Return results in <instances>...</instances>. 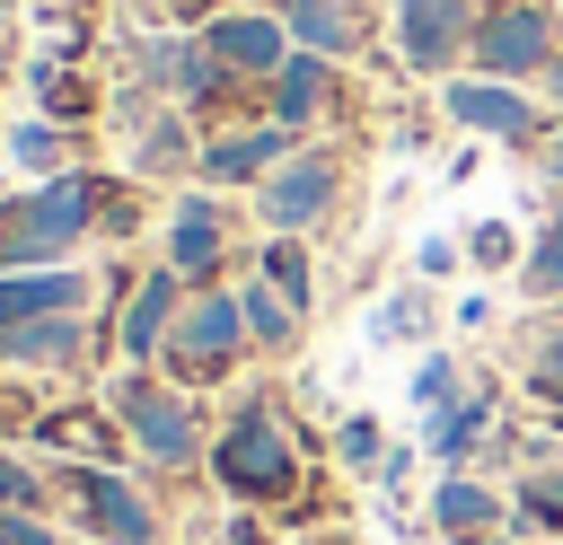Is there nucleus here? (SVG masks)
Wrapping results in <instances>:
<instances>
[{"instance_id":"f257e3e1","label":"nucleus","mask_w":563,"mask_h":545,"mask_svg":"<svg viewBox=\"0 0 563 545\" xmlns=\"http://www.w3.org/2000/svg\"><path fill=\"white\" fill-rule=\"evenodd\" d=\"M106 211V176H44L35 193H0V272H35V264H62Z\"/></svg>"},{"instance_id":"f03ea898","label":"nucleus","mask_w":563,"mask_h":545,"mask_svg":"<svg viewBox=\"0 0 563 545\" xmlns=\"http://www.w3.org/2000/svg\"><path fill=\"white\" fill-rule=\"evenodd\" d=\"M554 62H563V35H554V9L545 0L484 9V26H475V70L484 79H545Z\"/></svg>"},{"instance_id":"7ed1b4c3","label":"nucleus","mask_w":563,"mask_h":545,"mask_svg":"<svg viewBox=\"0 0 563 545\" xmlns=\"http://www.w3.org/2000/svg\"><path fill=\"white\" fill-rule=\"evenodd\" d=\"M211 475H220L238 501H282V492H290V475H299L290 431H282L273 413H238V422L211 440Z\"/></svg>"},{"instance_id":"20e7f679","label":"nucleus","mask_w":563,"mask_h":545,"mask_svg":"<svg viewBox=\"0 0 563 545\" xmlns=\"http://www.w3.org/2000/svg\"><path fill=\"white\" fill-rule=\"evenodd\" d=\"M246 343H255V334H246V299H238V290H194L158 360H176V378H220Z\"/></svg>"},{"instance_id":"39448f33","label":"nucleus","mask_w":563,"mask_h":545,"mask_svg":"<svg viewBox=\"0 0 563 545\" xmlns=\"http://www.w3.org/2000/svg\"><path fill=\"white\" fill-rule=\"evenodd\" d=\"M114 422L132 431V448H141L150 466H194V448H202V422H194V404H185L176 387L141 378V369L114 387Z\"/></svg>"},{"instance_id":"423d86ee","label":"nucleus","mask_w":563,"mask_h":545,"mask_svg":"<svg viewBox=\"0 0 563 545\" xmlns=\"http://www.w3.org/2000/svg\"><path fill=\"white\" fill-rule=\"evenodd\" d=\"M264 220H273V237H299V229H317L325 211H334V193H343V167H334V149H290L264 185Z\"/></svg>"},{"instance_id":"0eeeda50","label":"nucleus","mask_w":563,"mask_h":545,"mask_svg":"<svg viewBox=\"0 0 563 545\" xmlns=\"http://www.w3.org/2000/svg\"><path fill=\"white\" fill-rule=\"evenodd\" d=\"M484 0H396V53L413 70H457L475 53Z\"/></svg>"},{"instance_id":"6e6552de","label":"nucleus","mask_w":563,"mask_h":545,"mask_svg":"<svg viewBox=\"0 0 563 545\" xmlns=\"http://www.w3.org/2000/svg\"><path fill=\"white\" fill-rule=\"evenodd\" d=\"M202 44H211V62H229L238 79H273L299 44H290V26H282V9H211L202 26H194Z\"/></svg>"},{"instance_id":"1a4fd4ad","label":"nucleus","mask_w":563,"mask_h":545,"mask_svg":"<svg viewBox=\"0 0 563 545\" xmlns=\"http://www.w3.org/2000/svg\"><path fill=\"white\" fill-rule=\"evenodd\" d=\"M440 105H449V123H466L484 141H537L545 132V105H528L519 79H449Z\"/></svg>"},{"instance_id":"9d476101","label":"nucleus","mask_w":563,"mask_h":545,"mask_svg":"<svg viewBox=\"0 0 563 545\" xmlns=\"http://www.w3.org/2000/svg\"><path fill=\"white\" fill-rule=\"evenodd\" d=\"M176 316H185V272H141V290L123 299V325H114V343L132 352V360H158L167 352V334H176Z\"/></svg>"},{"instance_id":"9b49d317","label":"nucleus","mask_w":563,"mask_h":545,"mask_svg":"<svg viewBox=\"0 0 563 545\" xmlns=\"http://www.w3.org/2000/svg\"><path fill=\"white\" fill-rule=\"evenodd\" d=\"M70 501H79V519H88L97 536H114V545H150V501H141L114 466H79V475H70Z\"/></svg>"},{"instance_id":"f8f14e48","label":"nucleus","mask_w":563,"mask_h":545,"mask_svg":"<svg viewBox=\"0 0 563 545\" xmlns=\"http://www.w3.org/2000/svg\"><path fill=\"white\" fill-rule=\"evenodd\" d=\"M282 158H290V123L264 114V123H246V132H220V141L202 149V176H211V193H220V185H264Z\"/></svg>"},{"instance_id":"ddd939ff","label":"nucleus","mask_w":563,"mask_h":545,"mask_svg":"<svg viewBox=\"0 0 563 545\" xmlns=\"http://www.w3.org/2000/svg\"><path fill=\"white\" fill-rule=\"evenodd\" d=\"M70 308H88V272L79 264L0 272V325H35V316H70Z\"/></svg>"},{"instance_id":"4468645a","label":"nucleus","mask_w":563,"mask_h":545,"mask_svg":"<svg viewBox=\"0 0 563 545\" xmlns=\"http://www.w3.org/2000/svg\"><path fill=\"white\" fill-rule=\"evenodd\" d=\"M220 255H229V220H220V202H211V193H185V202H176V220H167V272L211 281V272H220Z\"/></svg>"},{"instance_id":"2eb2a0df","label":"nucleus","mask_w":563,"mask_h":545,"mask_svg":"<svg viewBox=\"0 0 563 545\" xmlns=\"http://www.w3.org/2000/svg\"><path fill=\"white\" fill-rule=\"evenodd\" d=\"M325 97H334V62H325V53H308V44H299V53L264 79L273 123H290V132H299V123H317V114H325Z\"/></svg>"},{"instance_id":"dca6fc26","label":"nucleus","mask_w":563,"mask_h":545,"mask_svg":"<svg viewBox=\"0 0 563 545\" xmlns=\"http://www.w3.org/2000/svg\"><path fill=\"white\" fill-rule=\"evenodd\" d=\"M79 352H88V316L79 308L70 316H35V325H0V360H18V369H62Z\"/></svg>"},{"instance_id":"f3484780","label":"nucleus","mask_w":563,"mask_h":545,"mask_svg":"<svg viewBox=\"0 0 563 545\" xmlns=\"http://www.w3.org/2000/svg\"><path fill=\"white\" fill-rule=\"evenodd\" d=\"M282 26H290V44H308L325 62L361 53V0H282Z\"/></svg>"},{"instance_id":"a211bd4d","label":"nucleus","mask_w":563,"mask_h":545,"mask_svg":"<svg viewBox=\"0 0 563 545\" xmlns=\"http://www.w3.org/2000/svg\"><path fill=\"white\" fill-rule=\"evenodd\" d=\"M493 431V396H457L449 413H431V457L440 466H466V448Z\"/></svg>"},{"instance_id":"6ab92c4d","label":"nucleus","mask_w":563,"mask_h":545,"mask_svg":"<svg viewBox=\"0 0 563 545\" xmlns=\"http://www.w3.org/2000/svg\"><path fill=\"white\" fill-rule=\"evenodd\" d=\"M431 519H440L449 536H484V527L501 519V501H493V492H484L475 475H449V483L431 492Z\"/></svg>"},{"instance_id":"aec40b11","label":"nucleus","mask_w":563,"mask_h":545,"mask_svg":"<svg viewBox=\"0 0 563 545\" xmlns=\"http://www.w3.org/2000/svg\"><path fill=\"white\" fill-rule=\"evenodd\" d=\"M185 158H194L185 123H176L167 105H141V141H132V167H150V176H176Z\"/></svg>"},{"instance_id":"412c9836","label":"nucleus","mask_w":563,"mask_h":545,"mask_svg":"<svg viewBox=\"0 0 563 545\" xmlns=\"http://www.w3.org/2000/svg\"><path fill=\"white\" fill-rule=\"evenodd\" d=\"M238 299H246V334H255L264 352H282V343L299 334V308H290L273 281H255V290H238Z\"/></svg>"},{"instance_id":"4be33fe9","label":"nucleus","mask_w":563,"mask_h":545,"mask_svg":"<svg viewBox=\"0 0 563 545\" xmlns=\"http://www.w3.org/2000/svg\"><path fill=\"white\" fill-rule=\"evenodd\" d=\"M9 158H18V167H35V176H62L70 141H62V123H53V114H44V123H9Z\"/></svg>"},{"instance_id":"5701e85b","label":"nucleus","mask_w":563,"mask_h":545,"mask_svg":"<svg viewBox=\"0 0 563 545\" xmlns=\"http://www.w3.org/2000/svg\"><path fill=\"white\" fill-rule=\"evenodd\" d=\"M519 281H528L537 299H563V211H554V220L537 229V246L519 255Z\"/></svg>"},{"instance_id":"b1692460","label":"nucleus","mask_w":563,"mask_h":545,"mask_svg":"<svg viewBox=\"0 0 563 545\" xmlns=\"http://www.w3.org/2000/svg\"><path fill=\"white\" fill-rule=\"evenodd\" d=\"M264 281L308 316V299H317V290H308V246H299V237H273V246H264Z\"/></svg>"},{"instance_id":"393cba45","label":"nucleus","mask_w":563,"mask_h":545,"mask_svg":"<svg viewBox=\"0 0 563 545\" xmlns=\"http://www.w3.org/2000/svg\"><path fill=\"white\" fill-rule=\"evenodd\" d=\"M422 325H431V299H422V290H396V299L369 316V334H378V343H405V334H422Z\"/></svg>"},{"instance_id":"a878e982","label":"nucleus","mask_w":563,"mask_h":545,"mask_svg":"<svg viewBox=\"0 0 563 545\" xmlns=\"http://www.w3.org/2000/svg\"><path fill=\"white\" fill-rule=\"evenodd\" d=\"M413 404H422V413H449V404H457V369H449L440 352L413 360Z\"/></svg>"},{"instance_id":"bb28decb","label":"nucleus","mask_w":563,"mask_h":545,"mask_svg":"<svg viewBox=\"0 0 563 545\" xmlns=\"http://www.w3.org/2000/svg\"><path fill=\"white\" fill-rule=\"evenodd\" d=\"M35 440H53V448H70V440H88L97 457H114V440H106V422H97V413H44V422H35Z\"/></svg>"},{"instance_id":"cd10ccee","label":"nucleus","mask_w":563,"mask_h":545,"mask_svg":"<svg viewBox=\"0 0 563 545\" xmlns=\"http://www.w3.org/2000/svg\"><path fill=\"white\" fill-rule=\"evenodd\" d=\"M519 510H528L537 527H563V466H537V475L519 483Z\"/></svg>"},{"instance_id":"c85d7f7f","label":"nucleus","mask_w":563,"mask_h":545,"mask_svg":"<svg viewBox=\"0 0 563 545\" xmlns=\"http://www.w3.org/2000/svg\"><path fill=\"white\" fill-rule=\"evenodd\" d=\"M334 448H343V466H378V457H387V448H378V422H369V413H352V422L334 431Z\"/></svg>"},{"instance_id":"c756f323","label":"nucleus","mask_w":563,"mask_h":545,"mask_svg":"<svg viewBox=\"0 0 563 545\" xmlns=\"http://www.w3.org/2000/svg\"><path fill=\"white\" fill-rule=\"evenodd\" d=\"M466 255H475V264H493V272H501V264H510V255H519V237H510V229H501V220H484V229H475V237H466Z\"/></svg>"},{"instance_id":"7c9ffc66","label":"nucleus","mask_w":563,"mask_h":545,"mask_svg":"<svg viewBox=\"0 0 563 545\" xmlns=\"http://www.w3.org/2000/svg\"><path fill=\"white\" fill-rule=\"evenodd\" d=\"M35 501H44V483H35L18 457H0V510H35Z\"/></svg>"},{"instance_id":"2f4dec72","label":"nucleus","mask_w":563,"mask_h":545,"mask_svg":"<svg viewBox=\"0 0 563 545\" xmlns=\"http://www.w3.org/2000/svg\"><path fill=\"white\" fill-rule=\"evenodd\" d=\"M0 545H53V527L35 510H0Z\"/></svg>"},{"instance_id":"473e14b6","label":"nucleus","mask_w":563,"mask_h":545,"mask_svg":"<svg viewBox=\"0 0 563 545\" xmlns=\"http://www.w3.org/2000/svg\"><path fill=\"white\" fill-rule=\"evenodd\" d=\"M537 387H545V396H563V325L545 334V360H537Z\"/></svg>"},{"instance_id":"72a5a7b5","label":"nucleus","mask_w":563,"mask_h":545,"mask_svg":"<svg viewBox=\"0 0 563 545\" xmlns=\"http://www.w3.org/2000/svg\"><path fill=\"white\" fill-rule=\"evenodd\" d=\"M158 9H176V18H211V0H158Z\"/></svg>"},{"instance_id":"f704fd0d","label":"nucleus","mask_w":563,"mask_h":545,"mask_svg":"<svg viewBox=\"0 0 563 545\" xmlns=\"http://www.w3.org/2000/svg\"><path fill=\"white\" fill-rule=\"evenodd\" d=\"M229 545H264V536H255V519H238V527H229Z\"/></svg>"},{"instance_id":"c9c22d12","label":"nucleus","mask_w":563,"mask_h":545,"mask_svg":"<svg viewBox=\"0 0 563 545\" xmlns=\"http://www.w3.org/2000/svg\"><path fill=\"white\" fill-rule=\"evenodd\" d=\"M484 9H501V0H484Z\"/></svg>"},{"instance_id":"e433bc0d","label":"nucleus","mask_w":563,"mask_h":545,"mask_svg":"<svg viewBox=\"0 0 563 545\" xmlns=\"http://www.w3.org/2000/svg\"><path fill=\"white\" fill-rule=\"evenodd\" d=\"M501 545H510V536H501Z\"/></svg>"}]
</instances>
